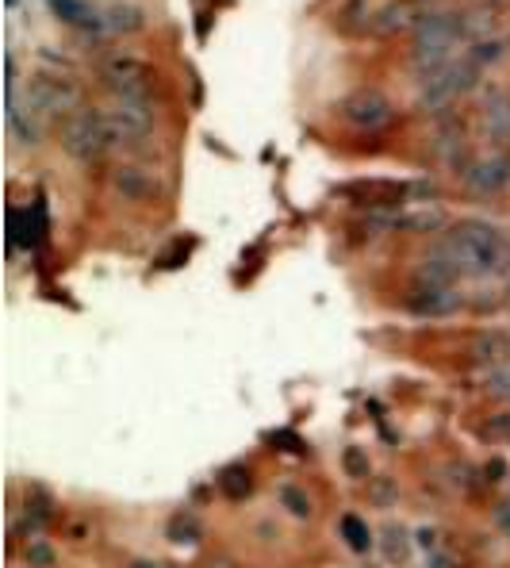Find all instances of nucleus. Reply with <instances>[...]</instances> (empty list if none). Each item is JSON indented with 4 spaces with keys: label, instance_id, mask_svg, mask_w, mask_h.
Masks as SVG:
<instances>
[{
    "label": "nucleus",
    "instance_id": "20e7f679",
    "mask_svg": "<svg viewBox=\"0 0 510 568\" xmlns=\"http://www.w3.org/2000/svg\"><path fill=\"white\" fill-rule=\"evenodd\" d=\"M476 81H480V65H476L468 54L453 58V62H446L441 70H434L422 78L418 108H426V112H449L465 93H472Z\"/></svg>",
    "mask_w": 510,
    "mask_h": 568
},
{
    "label": "nucleus",
    "instance_id": "39448f33",
    "mask_svg": "<svg viewBox=\"0 0 510 568\" xmlns=\"http://www.w3.org/2000/svg\"><path fill=\"white\" fill-rule=\"evenodd\" d=\"M58 146L65 150V158H73L78 165H93L112 150L104 128V112L96 108H78L70 120L58 128Z\"/></svg>",
    "mask_w": 510,
    "mask_h": 568
},
{
    "label": "nucleus",
    "instance_id": "a211bd4d",
    "mask_svg": "<svg viewBox=\"0 0 510 568\" xmlns=\"http://www.w3.org/2000/svg\"><path fill=\"white\" fill-rule=\"evenodd\" d=\"M472 357L480 365H488V369H496V365L510 362V334H503V331H483L480 338L472 342Z\"/></svg>",
    "mask_w": 510,
    "mask_h": 568
},
{
    "label": "nucleus",
    "instance_id": "f03ea898",
    "mask_svg": "<svg viewBox=\"0 0 510 568\" xmlns=\"http://www.w3.org/2000/svg\"><path fill=\"white\" fill-rule=\"evenodd\" d=\"M468 39L465 12H422L411 31V65L418 73H434L446 62H453V47Z\"/></svg>",
    "mask_w": 510,
    "mask_h": 568
},
{
    "label": "nucleus",
    "instance_id": "9d476101",
    "mask_svg": "<svg viewBox=\"0 0 510 568\" xmlns=\"http://www.w3.org/2000/svg\"><path fill=\"white\" fill-rule=\"evenodd\" d=\"M346 196H354V204H365V207H391V204H404L411 196V185L407 181H376V178H365V181H354V185L341 189Z\"/></svg>",
    "mask_w": 510,
    "mask_h": 568
},
{
    "label": "nucleus",
    "instance_id": "2f4dec72",
    "mask_svg": "<svg viewBox=\"0 0 510 568\" xmlns=\"http://www.w3.org/2000/svg\"><path fill=\"white\" fill-rule=\"evenodd\" d=\"M488 473H491V480H503L507 465H503V462H491V465H488Z\"/></svg>",
    "mask_w": 510,
    "mask_h": 568
},
{
    "label": "nucleus",
    "instance_id": "bb28decb",
    "mask_svg": "<svg viewBox=\"0 0 510 568\" xmlns=\"http://www.w3.org/2000/svg\"><path fill=\"white\" fill-rule=\"evenodd\" d=\"M369 504L380 507V511H388V507L396 504V480H391V476H376L369 484Z\"/></svg>",
    "mask_w": 510,
    "mask_h": 568
},
{
    "label": "nucleus",
    "instance_id": "423d86ee",
    "mask_svg": "<svg viewBox=\"0 0 510 568\" xmlns=\"http://www.w3.org/2000/svg\"><path fill=\"white\" fill-rule=\"evenodd\" d=\"M104 128L112 146L150 139L154 131V100L150 97H115L112 108H104Z\"/></svg>",
    "mask_w": 510,
    "mask_h": 568
},
{
    "label": "nucleus",
    "instance_id": "5701e85b",
    "mask_svg": "<svg viewBox=\"0 0 510 568\" xmlns=\"http://www.w3.org/2000/svg\"><path fill=\"white\" fill-rule=\"evenodd\" d=\"M200 538H204V526H200L196 515L181 511L177 519L170 523V541H181V546H196Z\"/></svg>",
    "mask_w": 510,
    "mask_h": 568
},
{
    "label": "nucleus",
    "instance_id": "4be33fe9",
    "mask_svg": "<svg viewBox=\"0 0 510 568\" xmlns=\"http://www.w3.org/2000/svg\"><path fill=\"white\" fill-rule=\"evenodd\" d=\"M507 43L503 39H476L472 47H468V58H472L480 70H488V65H496V62H503L507 58Z\"/></svg>",
    "mask_w": 510,
    "mask_h": 568
},
{
    "label": "nucleus",
    "instance_id": "4468645a",
    "mask_svg": "<svg viewBox=\"0 0 510 568\" xmlns=\"http://www.w3.org/2000/svg\"><path fill=\"white\" fill-rule=\"evenodd\" d=\"M480 128L496 146L510 142V93L507 89H491L480 108Z\"/></svg>",
    "mask_w": 510,
    "mask_h": 568
},
{
    "label": "nucleus",
    "instance_id": "393cba45",
    "mask_svg": "<svg viewBox=\"0 0 510 568\" xmlns=\"http://www.w3.org/2000/svg\"><path fill=\"white\" fill-rule=\"evenodd\" d=\"M483 392L496 396V399H510V362L488 369V377H483Z\"/></svg>",
    "mask_w": 510,
    "mask_h": 568
},
{
    "label": "nucleus",
    "instance_id": "0eeeda50",
    "mask_svg": "<svg viewBox=\"0 0 510 568\" xmlns=\"http://www.w3.org/2000/svg\"><path fill=\"white\" fill-rule=\"evenodd\" d=\"M338 115L349 131H361V135H373V131H384L391 120H396V104H391L388 93L380 89L365 85V89H354L346 100L338 104Z\"/></svg>",
    "mask_w": 510,
    "mask_h": 568
},
{
    "label": "nucleus",
    "instance_id": "f8f14e48",
    "mask_svg": "<svg viewBox=\"0 0 510 568\" xmlns=\"http://www.w3.org/2000/svg\"><path fill=\"white\" fill-rule=\"evenodd\" d=\"M47 4L65 28L85 31V36H104V12H96L89 0H47Z\"/></svg>",
    "mask_w": 510,
    "mask_h": 568
},
{
    "label": "nucleus",
    "instance_id": "9b49d317",
    "mask_svg": "<svg viewBox=\"0 0 510 568\" xmlns=\"http://www.w3.org/2000/svg\"><path fill=\"white\" fill-rule=\"evenodd\" d=\"M112 185L123 200H131V204H146V200L162 196V181H157L146 165H120Z\"/></svg>",
    "mask_w": 510,
    "mask_h": 568
},
{
    "label": "nucleus",
    "instance_id": "7c9ffc66",
    "mask_svg": "<svg viewBox=\"0 0 510 568\" xmlns=\"http://www.w3.org/2000/svg\"><path fill=\"white\" fill-rule=\"evenodd\" d=\"M207 568H238V565H234L231 557H223V554H220V557H212V561H207Z\"/></svg>",
    "mask_w": 510,
    "mask_h": 568
},
{
    "label": "nucleus",
    "instance_id": "c85d7f7f",
    "mask_svg": "<svg viewBox=\"0 0 510 568\" xmlns=\"http://www.w3.org/2000/svg\"><path fill=\"white\" fill-rule=\"evenodd\" d=\"M269 442H277V449H288V454H304V438H296L292 430H273Z\"/></svg>",
    "mask_w": 510,
    "mask_h": 568
},
{
    "label": "nucleus",
    "instance_id": "b1692460",
    "mask_svg": "<svg viewBox=\"0 0 510 568\" xmlns=\"http://www.w3.org/2000/svg\"><path fill=\"white\" fill-rule=\"evenodd\" d=\"M280 504L288 507V515H296V519H312V496H307L304 488H296V484L280 488Z\"/></svg>",
    "mask_w": 510,
    "mask_h": 568
},
{
    "label": "nucleus",
    "instance_id": "a878e982",
    "mask_svg": "<svg viewBox=\"0 0 510 568\" xmlns=\"http://www.w3.org/2000/svg\"><path fill=\"white\" fill-rule=\"evenodd\" d=\"M23 565L28 568H54V546H47L43 538L23 546Z\"/></svg>",
    "mask_w": 510,
    "mask_h": 568
},
{
    "label": "nucleus",
    "instance_id": "7ed1b4c3",
    "mask_svg": "<svg viewBox=\"0 0 510 568\" xmlns=\"http://www.w3.org/2000/svg\"><path fill=\"white\" fill-rule=\"evenodd\" d=\"M8 100H20L23 108H28V115L39 123V128H50V123H58L62 128L65 120H70L81 104V85L73 78H65V73H31V81L23 85V93H12Z\"/></svg>",
    "mask_w": 510,
    "mask_h": 568
},
{
    "label": "nucleus",
    "instance_id": "2eb2a0df",
    "mask_svg": "<svg viewBox=\"0 0 510 568\" xmlns=\"http://www.w3.org/2000/svg\"><path fill=\"white\" fill-rule=\"evenodd\" d=\"M507 181H510V154H496V158H483V162H472L465 173L468 192H499Z\"/></svg>",
    "mask_w": 510,
    "mask_h": 568
},
{
    "label": "nucleus",
    "instance_id": "ddd939ff",
    "mask_svg": "<svg viewBox=\"0 0 510 568\" xmlns=\"http://www.w3.org/2000/svg\"><path fill=\"white\" fill-rule=\"evenodd\" d=\"M415 315L422 320H438V315H453L457 307H465V296L453 288H411V300H407Z\"/></svg>",
    "mask_w": 510,
    "mask_h": 568
},
{
    "label": "nucleus",
    "instance_id": "412c9836",
    "mask_svg": "<svg viewBox=\"0 0 510 568\" xmlns=\"http://www.w3.org/2000/svg\"><path fill=\"white\" fill-rule=\"evenodd\" d=\"M338 530H341V538H346V546L354 549V554H365V549H373L369 526L361 523V515H341Z\"/></svg>",
    "mask_w": 510,
    "mask_h": 568
},
{
    "label": "nucleus",
    "instance_id": "f3484780",
    "mask_svg": "<svg viewBox=\"0 0 510 568\" xmlns=\"http://www.w3.org/2000/svg\"><path fill=\"white\" fill-rule=\"evenodd\" d=\"M142 28H146V16L139 4H112L104 12V36H139Z\"/></svg>",
    "mask_w": 510,
    "mask_h": 568
},
{
    "label": "nucleus",
    "instance_id": "aec40b11",
    "mask_svg": "<svg viewBox=\"0 0 510 568\" xmlns=\"http://www.w3.org/2000/svg\"><path fill=\"white\" fill-rule=\"evenodd\" d=\"M220 488L227 499H246L249 488H254V476H249L246 465H231V469H223L220 476Z\"/></svg>",
    "mask_w": 510,
    "mask_h": 568
},
{
    "label": "nucleus",
    "instance_id": "473e14b6",
    "mask_svg": "<svg viewBox=\"0 0 510 568\" xmlns=\"http://www.w3.org/2000/svg\"><path fill=\"white\" fill-rule=\"evenodd\" d=\"M131 568H157V565H150V561H135V565H131Z\"/></svg>",
    "mask_w": 510,
    "mask_h": 568
},
{
    "label": "nucleus",
    "instance_id": "72a5a7b5",
    "mask_svg": "<svg viewBox=\"0 0 510 568\" xmlns=\"http://www.w3.org/2000/svg\"><path fill=\"white\" fill-rule=\"evenodd\" d=\"M418 4H430V0H418Z\"/></svg>",
    "mask_w": 510,
    "mask_h": 568
},
{
    "label": "nucleus",
    "instance_id": "dca6fc26",
    "mask_svg": "<svg viewBox=\"0 0 510 568\" xmlns=\"http://www.w3.org/2000/svg\"><path fill=\"white\" fill-rule=\"evenodd\" d=\"M415 23H418V16L407 0H388V4L373 12L369 31L376 39H391V36H404V31H415Z\"/></svg>",
    "mask_w": 510,
    "mask_h": 568
},
{
    "label": "nucleus",
    "instance_id": "c756f323",
    "mask_svg": "<svg viewBox=\"0 0 510 568\" xmlns=\"http://www.w3.org/2000/svg\"><path fill=\"white\" fill-rule=\"evenodd\" d=\"M415 546L418 549H434V546H438V530H430V526H426V530H418L415 534Z\"/></svg>",
    "mask_w": 510,
    "mask_h": 568
},
{
    "label": "nucleus",
    "instance_id": "6ab92c4d",
    "mask_svg": "<svg viewBox=\"0 0 510 568\" xmlns=\"http://www.w3.org/2000/svg\"><path fill=\"white\" fill-rule=\"evenodd\" d=\"M380 554H384V561L396 565V568L411 561V538H407L404 526H396V523L384 526V534H380Z\"/></svg>",
    "mask_w": 510,
    "mask_h": 568
},
{
    "label": "nucleus",
    "instance_id": "f704fd0d",
    "mask_svg": "<svg viewBox=\"0 0 510 568\" xmlns=\"http://www.w3.org/2000/svg\"><path fill=\"white\" fill-rule=\"evenodd\" d=\"M507 304H510V288H507Z\"/></svg>",
    "mask_w": 510,
    "mask_h": 568
},
{
    "label": "nucleus",
    "instance_id": "1a4fd4ad",
    "mask_svg": "<svg viewBox=\"0 0 510 568\" xmlns=\"http://www.w3.org/2000/svg\"><path fill=\"white\" fill-rule=\"evenodd\" d=\"M434 158H438L446 170H457V173H468V139H465V123L457 115H446L434 131V142H430Z\"/></svg>",
    "mask_w": 510,
    "mask_h": 568
},
{
    "label": "nucleus",
    "instance_id": "cd10ccee",
    "mask_svg": "<svg viewBox=\"0 0 510 568\" xmlns=\"http://www.w3.org/2000/svg\"><path fill=\"white\" fill-rule=\"evenodd\" d=\"M341 469H346V476H354V480H361L369 473V462H365V454L357 446H346L341 449Z\"/></svg>",
    "mask_w": 510,
    "mask_h": 568
},
{
    "label": "nucleus",
    "instance_id": "6e6552de",
    "mask_svg": "<svg viewBox=\"0 0 510 568\" xmlns=\"http://www.w3.org/2000/svg\"><path fill=\"white\" fill-rule=\"evenodd\" d=\"M100 81L112 89V97H150L154 93L157 70L146 62V58L112 54L100 62Z\"/></svg>",
    "mask_w": 510,
    "mask_h": 568
},
{
    "label": "nucleus",
    "instance_id": "f257e3e1",
    "mask_svg": "<svg viewBox=\"0 0 510 568\" xmlns=\"http://www.w3.org/2000/svg\"><path fill=\"white\" fill-rule=\"evenodd\" d=\"M434 254L457 273V277H491V273H503L510 262V250L503 235L488 223H457L446 231V239L434 246Z\"/></svg>",
    "mask_w": 510,
    "mask_h": 568
}]
</instances>
